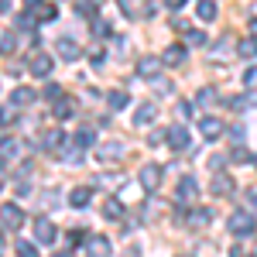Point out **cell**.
Here are the masks:
<instances>
[{
	"label": "cell",
	"instance_id": "6da1fadb",
	"mask_svg": "<svg viewBox=\"0 0 257 257\" xmlns=\"http://www.w3.org/2000/svg\"><path fill=\"white\" fill-rule=\"evenodd\" d=\"M226 226H230V233H237V237H250V233L257 230V219L250 216V213L237 209V213L230 216V223H226Z\"/></svg>",
	"mask_w": 257,
	"mask_h": 257
},
{
	"label": "cell",
	"instance_id": "7a4b0ae2",
	"mask_svg": "<svg viewBox=\"0 0 257 257\" xmlns=\"http://www.w3.org/2000/svg\"><path fill=\"white\" fill-rule=\"evenodd\" d=\"M0 223H4L7 230H18L21 223H24V209H21L18 202H4V206H0Z\"/></svg>",
	"mask_w": 257,
	"mask_h": 257
},
{
	"label": "cell",
	"instance_id": "3957f363",
	"mask_svg": "<svg viewBox=\"0 0 257 257\" xmlns=\"http://www.w3.org/2000/svg\"><path fill=\"white\" fill-rule=\"evenodd\" d=\"M28 69H31V76H38V79H48V76H52V69H55V62H52V55L38 52V55H31Z\"/></svg>",
	"mask_w": 257,
	"mask_h": 257
},
{
	"label": "cell",
	"instance_id": "277c9868",
	"mask_svg": "<svg viewBox=\"0 0 257 257\" xmlns=\"http://www.w3.org/2000/svg\"><path fill=\"white\" fill-rule=\"evenodd\" d=\"M168 144H172V151H189V144H192V134H189V127H168Z\"/></svg>",
	"mask_w": 257,
	"mask_h": 257
},
{
	"label": "cell",
	"instance_id": "5b68a950",
	"mask_svg": "<svg viewBox=\"0 0 257 257\" xmlns=\"http://www.w3.org/2000/svg\"><path fill=\"white\" fill-rule=\"evenodd\" d=\"M141 185H144L148 192H158V185H161V168L158 165H144V168H141Z\"/></svg>",
	"mask_w": 257,
	"mask_h": 257
},
{
	"label": "cell",
	"instance_id": "8992f818",
	"mask_svg": "<svg viewBox=\"0 0 257 257\" xmlns=\"http://www.w3.org/2000/svg\"><path fill=\"white\" fill-rule=\"evenodd\" d=\"M35 237H38V243H55L59 230H55L52 219H35Z\"/></svg>",
	"mask_w": 257,
	"mask_h": 257
},
{
	"label": "cell",
	"instance_id": "52a82bcc",
	"mask_svg": "<svg viewBox=\"0 0 257 257\" xmlns=\"http://www.w3.org/2000/svg\"><path fill=\"white\" fill-rule=\"evenodd\" d=\"M55 55H62L65 62H76L82 52H79V45H76L72 38H59V41H55Z\"/></svg>",
	"mask_w": 257,
	"mask_h": 257
},
{
	"label": "cell",
	"instance_id": "ba28073f",
	"mask_svg": "<svg viewBox=\"0 0 257 257\" xmlns=\"http://www.w3.org/2000/svg\"><path fill=\"white\" fill-rule=\"evenodd\" d=\"M158 69H161V59H155V55H144V59L138 62L141 79H158Z\"/></svg>",
	"mask_w": 257,
	"mask_h": 257
},
{
	"label": "cell",
	"instance_id": "9c48e42d",
	"mask_svg": "<svg viewBox=\"0 0 257 257\" xmlns=\"http://www.w3.org/2000/svg\"><path fill=\"white\" fill-rule=\"evenodd\" d=\"M127 155V144H99V151H96V158L106 165V161H120Z\"/></svg>",
	"mask_w": 257,
	"mask_h": 257
},
{
	"label": "cell",
	"instance_id": "30bf717a",
	"mask_svg": "<svg viewBox=\"0 0 257 257\" xmlns=\"http://www.w3.org/2000/svg\"><path fill=\"white\" fill-rule=\"evenodd\" d=\"M175 199H178V202H192V199H196V178H192V175L178 178V189H175Z\"/></svg>",
	"mask_w": 257,
	"mask_h": 257
},
{
	"label": "cell",
	"instance_id": "8fae6325",
	"mask_svg": "<svg viewBox=\"0 0 257 257\" xmlns=\"http://www.w3.org/2000/svg\"><path fill=\"white\" fill-rule=\"evenodd\" d=\"M199 131H202V138L213 141V138H219L226 127H223V120H216V117H202V120H199Z\"/></svg>",
	"mask_w": 257,
	"mask_h": 257
},
{
	"label": "cell",
	"instance_id": "7c38bea8",
	"mask_svg": "<svg viewBox=\"0 0 257 257\" xmlns=\"http://www.w3.org/2000/svg\"><path fill=\"white\" fill-rule=\"evenodd\" d=\"M86 254H89V257H110V254H113V247H110V240H106V237H93Z\"/></svg>",
	"mask_w": 257,
	"mask_h": 257
},
{
	"label": "cell",
	"instance_id": "4fadbf2b",
	"mask_svg": "<svg viewBox=\"0 0 257 257\" xmlns=\"http://www.w3.org/2000/svg\"><path fill=\"white\" fill-rule=\"evenodd\" d=\"M155 117H158L155 103H141V106H138V113H134V123H138V127H148V123H151Z\"/></svg>",
	"mask_w": 257,
	"mask_h": 257
},
{
	"label": "cell",
	"instance_id": "5bb4252c",
	"mask_svg": "<svg viewBox=\"0 0 257 257\" xmlns=\"http://www.w3.org/2000/svg\"><path fill=\"white\" fill-rule=\"evenodd\" d=\"M230 192H233V178L216 172V175H213V196H230Z\"/></svg>",
	"mask_w": 257,
	"mask_h": 257
},
{
	"label": "cell",
	"instance_id": "9a60e30c",
	"mask_svg": "<svg viewBox=\"0 0 257 257\" xmlns=\"http://www.w3.org/2000/svg\"><path fill=\"white\" fill-rule=\"evenodd\" d=\"M31 103H35V89H28V86H18L11 93V106H31Z\"/></svg>",
	"mask_w": 257,
	"mask_h": 257
},
{
	"label": "cell",
	"instance_id": "2e32d148",
	"mask_svg": "<svg viewBox=\"0 0 257 257\" xmlns=\"http://www.w3.org/2000/svg\"><path fill=\"white\" fill-rule=\"evenodd\" d=\"M161 62H165V65H182V62H185V48H182V45H168L165 55H161Z\"/></svg>",
	"mask_w": 257,
	"mask_h": 257
},
{
	"label": "cell",
	"instance_id": "e0dca14e",
	"mask_svg": "<svg viewBox=\"0 0 257 257\" xmlns=\"http://www.w3.org/2000/svg\"><path fill=\"white\" fill-rule=\"evenodd\" d=\"M103 216L106 219H123V202H120V199H103Z\"/></svg>",
	"mask_w": 257,
	"mask_h": 257
},
{
	"label": "cell",
	"instance_id": "ac0fdd59",
	"mask_svg": "<svg viewBox=\"0 0 257 257\" xmlns=\"http://www.w3.org/2000/svg\"><path fill=\"white\" fill-rule=\"evenodd\" d=\"M41 144H45L48 151H62V148H65V134H62V131H48Z\"/></svg>",
	"mask_w": 257,
	"mask_h": 257
},
{
	"label": "cell",
	"instance_id": "d6986e66",
	"mask_svg": "<svg viewBox=\"0 0 257 257\" xmlns=\"http://www.w3.org/2000/svg\"><path fill=\"white\" fill-rule=\"evenodd\" d=\"M237 55L240 59H257V38H240Z\"/></svg>",
	"mask_w": 257,
	"mask_h": 257
},
{
	"label": "cell",
	"instance_id": "ffe728a7",
	"mask_svg": "<svg viewBox=\"0 0 257 257\" xmlns=\"http://www.w3.org/2000/svg\"><path fill=\"white\" fill-rule=\"evenodd\" d=\"M93 141H96V134H93V131H76V134H72V144H76V148H93Z\"/></svg>",
	"mask_w": 257,
	"mask_h": 257
},
{
	"label": "cell",
	"instance_id": "44dd1931",
	"mask_svg": "<svg viewBox=\"0 0 257 257\" xmlns=\"http://www.w3.org/2000/svg\"><path fill=\"white\" fill-rule=\"evenodd\" d=\"M89 199H93V192H89V189H76V192L69 196V206L82 209V206H89Z\"/></svg>",
	"mask_w": 257,
	"mask_h": 257
},
{
	"label": "cell",
	"instance_id": "7402d4cb",
	"mask_svg": "<svg viewBox=\"0 0 257 257\" xmlns=\"http://www.w3.org/2000/svg\"><path fill=\"white\" fill-rule=\"evenodd\" d=\"M196 14L202 21H213V18H216V4H213V0H199V4H196Z\"/></svg>",
	"mask_w": 257,
	"mask_h": 257
},
{
	"label": "cell",
	"instance_id": "603a6c76",
	"mask_svg": "<svg viewBox=\"0 0 257 257\" xmlns=\"http://www.w3.org/2000/svg\"><path fill=\"white\" fill-rule=\"evenodd\" d=\"M106 106H110V110H123V106H127V93H120V89L106 93Z\"/></svg>",
	"mask_w": 257,
	"mask_h": 257
},
{
	"label": "cell",
	"instance_id": "cb8c5ba5",
	"mask_svg": "<svg viewBox=\"0 0 257 257\" xmlns=\"http://www.w3.org/2000/svg\"><path fill=\"white\" fill-rule=\"evenodd\" d=\"M76 11L86 14V18H93V14L99 11V0H76Z\"/></svg>",
	"mask_w": 257,
	"mask_h": 257
},
{
	"label": "cell",
	"instance_id": "d4e9b609",
	"mask_svg": "<svg viewBox=\"0 0 257 257\" xmlns=\"http://www.w3.org/2000/svg\"><path fill=\"white\" fill-rule=\"evenodd\" d=\"M35 11H38V21H55V4H35Z\"/></svg>",
	"mask_w": 257,
	"mask_h": 257
},
{
	"label": "cell",
	"instance_id": "484cf974",
	"mask_svg": "<svg viewBox=\"0 0 257 257\" xmlns=\"http://www.w3.org/2000/svg\"><path fill=\"white\" fill-rule=\"evenodd\" d=\"M14 250H18V257H38V247H35V243H28V240H18V243H14Z\"/></svg>",
	"mask_w": 257,
	"mask_h": 257
},
{
	"label": "cell",
	"instance_id": "4316f807",
	"mask_svg": "<svg viewBox=\"0 0 257 257\" xmlns=\"http://www.w3.org/2000/svg\"><path fill=\"white\" fill-rule=\"evenodd\" d=\"M0 155H4V158H14V155H18V141L14 138H0Z\"/></svg>",
	"mask_w": 257,
	"mask_h": 257
},
{
	"label": "cell",
	"instance_id": "83f0119b",
	"mask_svg": "<svg viewBox=\"0 0 257 257\" xmlns=\"http://www.w3.org/2000/svg\"><path fill=\"white\" fill-rule=\"evenodd\" d=\"M18 120V110L14 106H0V127H11Z\"/></svg>",
	"mask_w": 257,
	"mask_h": 257
},
{
	"label": "cell",
	"instance_id": "f1b7e54d",
	"mask_svg": "<svg viewBox=\"0 0 257 257\" xmlns=\"http://www.w3.org/2000/svg\"><path fill=\"white\" fill-rule=\"evenodd\" d=\"M55 117H59V120H69V117H72V103L59 99V103H55Z\"/></svg>",
	"mask_w": 257,
	"mask_h": 257
},
{
	"label": "cell",
	"instance_id": "f546056e",
	"mask_svg": "<svg viewBox=\"0 0 257 257\" xmlns=\"http://www.w3.org/2000/svg\"><path fill=\"white\" fill-rule=\"evenodd\" d=\"M189 223H192V226H206V223H209V209H196V213L189 216Z\"/></svg>",
	"mask_w": 257,
	"mask_h": 257
},
{
	"label": "cell",
	"instance_id": "4dcf8cb0",
	"mask_svg": "<svg viewBox=\"0 0 257 257\" xmlns=\"http://www.w3.org/2000/svg\"><path fill=\"white\" fill-rule=\"evenodd\" d=\"M0 52H4V55L14 52V35H4V38H0Z\"/></svg>",
	"mask_w": 257,
	"mask_h": 257
},
{
	"label": "cell",
	"instance_id": "1f68e13d",
	"mask_svg": "<svg viewBox=\"0 0 257 257\" xmlns=\"http://www.w3.org/2000/svg\"><path fill=\"white\" fill-rule=\"evenodd\" d=\"M45 96H48V99H62V86H55V82L45 86Z\"/></svg>",
	"mask_w": 257,
	"mask_h": 257
},
{
	"label": "cell",
	"instance_id": "d6a6232c",
	"mask_svg": "<svg viewBox=\"0 0 257 257\" xmlns=\"http://www.w3.org/2000/svg\"><path fill=\"white\" fill-rule=\"evenodd\" d=\"M185 41H189V45H202V41H206V35H202V31H189V35H185Z\"/></svg>",
	"mask_w": 257,
	"mask_h": 257
},
{
	"label": "cell",
	"instance_id": "836d02e7",
	"mask_svg": "<svg viewBox=\"0 0 257 257\" xmlns=\"http://www.w3.org/2000/svg\"><path fill=\"white\" fill-rule=\"evenodd\" d=\"M31 196V182H18V199H28Z\"/></svg>",
	"mask_w": 257,
	"mask_h": 257
},
{
	"label": "cell",
	"instance_id": "e575fe53",
	"mask_svg": "<svg viewBox=\"0 0 257 257\" xmlns=\"http://www.w3.org/2000/svg\"><path fill=\"white\" fill-rule=\"evenodd\" d=\"M31 24H35V21L24 14V18H18V31H31Z\"/></svg>",
	"mask_w": 257,
	"mask_h": 257
},
{
	"label": "cell",
	"instance_id": "d590c367",
	"mask_svg": "<svg viewBox=\"0 0 257 257\" xmlns=\"http://www.w3.org/2000/svg\"><path fill=\"white\" fill-rule=\"evenodd\" d=\"M213 99H216L213 89H202V93H199V103H213Z\"/></svg>",
	"mask_w": 257,
	"mask_h": 257
},
{
	"label": "cell",
	"instance_id": "8d00e7d4",
	"mask_svg": "<svg viewBox=\"0 0 257 257\" xmlns=\"http://www.w3.org/2000/svg\"><path fill=\"white\" fill-rule=\"evenodd\" d=\"M243 86H257V69H250V72L243 76Z\"/></svg>",
	"mask_w": 257,
	"mask_h": 257
},
{
	"label": "cell",
	"instance_id": "74e56055",
	"mask_svg": "<svg viewBox=\"0 0 257 257\" xmlns=\"http://www.w3.org/2000/svg\"><path fill=\"white\" fill-rule=\"evenodd\" d=\"M230 257H254V254H250L247 247H233V250H230Z\"/></svg>",
	"mask_w": 257,
	"mask_h": 257
},
{
	"label": "cell",
	"instance_id": "f35d334b",
	"mask_svg": "<svg viewBox=\"0 0 257 257\" xmlns=\"http://www.w3.org/2000/svg\"><path fill=\"white\" fill-rule=\"evenodd\" d=\"M233 161H250V155H247L243 148H237V151H233Z\"/></svg>",
	"mask_w": 257,
	"mask_h": 257
},
{
	"label": "cell",
	"instance_id": "ab89813d",
	"mask_svg": "<svg viewBox=\"0 0 257 257\" xmlns=\"http://www.w3.org/2000/svg\"><path fill=\"white\" fill-rule=\"evenodd\" d=\"M69 240H72V243H82V240H86V233H82V230H72V233H69Z\"/></svg>",
	"mask_w": 257,
	"mask_h": 257
},
{
	"label": "cell",
	"instance_id": "60d3db41",
	"mask_svg": "<svg viewBox=\"0 0 257 257\" xmlns=\"http://www.w3.org/2000/svg\"><path fill=\"white\" fill-rule=\"evenodd\" d=\"M11 7H14V4H11V0H0V14H7V11H11Z\"/></svg>",
	"mask_w": 257,
	"mask_h": 257
},
{
	"label": "cell",
	"instance_id": "b9f144b4",
	"mask_svg": "<svg viewBox=\"0 0 257 257\" xmlns=\"http://www.w3.org/2000/svg\"><path fill=\"white\" fill-rule=\"evenodd\" d=\"M165 4H168V7H172V11H175V7H182V4H185V0H165Z\"/></svg>",
	"mask_w": 257,
	"mask_h": 257
},
{
	"label": "cell",
	"instance_id": "7bdbcfd3",
	"mask_svg": "<svg viewBox=\"0 0 257 257\" xmlns=\"http://www.w3.org/2000/svg\"><path fill=\"white\" fill-rule=\"evenodd\" d=\"M247 199H250V202H254V206H257V192H247Z\"/></svg>",
	"mask_w": 257,
	"mask_h": 257
},
{
	"label": "cell",
	"instance_id": "ee69618b",
	"mask_svg": "<svg viewBox=\"0 0 257 257\" xmlns=\"http://www.w3.org/2000/svg\"><path fill=\"white\" fill-rule=\"evenodd\" d=\"M0 185H4V165H0Z\"/></svg>",
	"mask_w": 257,
	"mask_h": 257
},
{
	"label": "cell",
	"instance_id": "f6af8a7d",
	"mask_svg": "<svg viewBox=\"0 0 257 257\" xmlns=\"http://www.w3.org/2000/svg\"><path fill=\"white\" fill-rule=\"evenodd\" d=\"M0 247H4V230H0Z\"/></svg>",
	"mask_w": 257,
	"mask_h": 257
},
{
	"label": "cell",
	"instance_id": "bcb514c9",
	"mask_svg": "<svg viewBox=\"0 0 257 257\" xmlns=\"http://www.w3.org/2000/svg\"><path fill=\"white\" fill-rule=\"evenodd\" d=\"M55 257H69V254H55Z\"/></svg>",
	"mask_w": 257,
	"mask_h": 257
},
{
	"label": "cell",
	"instance_id": "7dc6e473",
	"mask_svg": "<svg viewBox=\"0 0 257 257\" xmlns=\"http://www.w3.org/2000/svg\"><path fill=\"white\" fill-rule=\"evenodd\" d=\"M178 257H189V254H178Z\"/></svg>",
	"mask_w": 257,
	"mask_h": 257
},
{
	"label": "cell",
	"instance_id": "c3c4849f",
	"mask_svg": "<svg viewBox=\"0 0 257 257\" xmlns=\"http://www.w3.org/2000/svg\"><path fill=\"white\" fill-rule=\"evenodd\" d=\"M254 165H257V158H254Z\"/></svg>",
	"mask_w": 257,
	"mask_h": 257
}]
</instances>
